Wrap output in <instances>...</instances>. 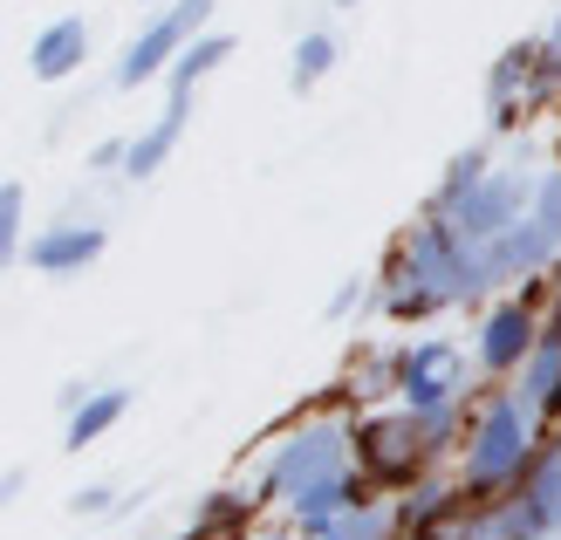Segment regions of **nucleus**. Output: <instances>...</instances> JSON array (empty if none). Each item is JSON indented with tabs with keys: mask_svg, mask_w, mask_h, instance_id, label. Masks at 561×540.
Masks as SVG:
<instances>
[{
	"mask_svg": "<svg viewBox=\"0 0 561 540\" xmlns=\"http://www.w3.org/2000/svg\"><path fill=\"white\" fill-rule=\"evenodd\" d=\"M27 261H35L42 274H82V267H96L103 261V226H82V219H69V226H48V233L27 246Z\"/></svg>",
	"mask_w": 561,
	"mask_h": 540,
	"instance_id": "nucleus-12",
	"label": "nucleus"
},
{
	"mask_svg": "<svg viewBox=\"0 0 561 540\" xmlns=\"http://www.w3.org/2000/svg\"><path fill=\"white\" fill-rule=\"evenodd\" d=\"M527 466V404L507 390L472 417L466 438V486H507V479Z\"/></svg>",
	"mask_w": 561,
	"mask_h": 540,
	"instance_id": "nucleus-7",
	"label": "nucleus"
},
{
	"mask_svg": "<svg viewBox=\"0 0 561 540\" xmlns=\"http://www.w3.org/2000/svg\"><path fill=\"white\" fill-rule=\"evenodd\" d=\"M343 62V42L329 35V27H316V35H301L295 42V90H316V82Z\"/></svg>",
	"mask_w": 561,
	"mask_h": 540,
	"instance_id": "nucleus-18",
	"label": "nucleus"
},
{
	"mask_svg": "<svg viewBox=\"0 0 561 540\" xmlns=\"http://www.w3.org/2000/svg\"><path fill=\"white\" fill-rule=\"evenodd\" d=\"M480 253H486V274H493V288H507V280H535V274H548V267H554L561 233H548V226H541L535 212H527V219H514L500 240H486Z\"/></svg>",
	"mask_w": 561,
	"mask_h": 540,
	"instance_id": "nucleus-8",
	"label": "nucleus"
},
{
	"mask_svg": "<svg viewBox=\"0 0 561 540\" xmlns=\"http://www.w3.org/2000/svg\"><path fill=\"white\" fill-rule=\"evenodd\" d=\"M145 8H172V0H145Z\"/></svg>",
	"mask_w": 561,
	"mask_h": 540,
	"instance_id": "nucleus-29",
	"label": "nucleus"
},
{
	"mask_svg": "<svg viewBox=\"0 0 561 540\" xmlns=\"http://www.w3.org/2000/svg\"><path fill=\"white\" fill-rule=\"evenodd\" d=\"M453 438V404L445 411H390V417H370L356 432V459L370 466V479H383V486H404V479H417L432 459H438V445Z\"/></svg>",
	"mask_w": 561,
	"mask_h": 540,
	"instance_id": "nucleus-2",
	"label": "nucleus"
},
{
	"mask_svg": "<svg viewBox=\"0 0 561 540\" xmlns=\"http://www.w3.org/2000/svg\"><path fill=\"white\" fill-rule=\"evenodd\" d=\"M554 90H561V62H548L541 42L500 48V62L486 69V124L493 130H514L520 117H535Z\"/></svg>",
	"mask_w": 561,
	"mask_h": 540,
	"instance_id": "nucleus-4",
	"label": "nucleus"
},
{
	"mask_svg": "<svg viewBox=\"0 0 561 540\" xmlns=\"http://www.w3.org/2000/svg\"><path fill=\"white\" fill-rule=\"evenodd\" d=\"M356 301H363V280H343V295H335V301H329V315H335V322H343V315H350V308H356Z\"/></svg>",
	"mask_w": 561,
	"mask_h": 540,
	"instance_id": "nucleus-24",
	"label": "nucleus"
},
{
	"mask_svg": "<svg viewBox=\"0 0 561 540\" xmlns=\"http://www.w3.org/2000/svg\"><path fill=\"white\" fill-rule=\"evenodd\" d=\"M535 343H541V329H535V308L527 301H500L480 322V363L493 377H520V363L535 356Z\"/></svg>",
	"mask_w": 561,
	"mask_h": 540,
	"instance_id": "nucleus-9",
	"label": "nucleus"
},
{
	"mask_svg": "<svg viewBox=\"0 0 561 540\" xmlns=\"http://www.w3.org/2000/svg\"><path fill=\"white\" fill-rule=\"evenodd\" d=\"M21 212H27V192L8 185V192H0V261H8V253L21 246Z\"/></svg>",
	"mask_w": 561,
	"mask_h": 540,
	"instance_id": "nucleus-21",
	"label": "nucleus"
},
{
	"mask_svg": "<svg viewBox=\"0 0 561 540\" xmlns=\"http://www.w3.org/2000/svg\"><path fill=\"white\" fill-rule=\"evenodd\" d=\"M383 533H390V514H383V506H350V514L329 520L316 540H383Z\"/></svg>",
	"mask_w": 561,
	"mask_h": 540,
	"instance_id": "nucleus-20",
	"label": "nucleus"
},
{
	"mask_svg": "<svg viewBox=\"0 0 561 540\" xmlns=\"http://www.w3.org/2000/svg\"><path fill=\"white\" fill-rule=\"evenodd\" d=\"M535 219L548 226V233H561V164L541 172V185H535Z\"/></svg>",
	"mask_w": 561,
	"mask_h": 540,
	"instance_id": "nucleus-22",
	"label": "nucleus"
},
{
	"mask_svg": "<svg viewBox=\"0 0 561 540\" xmlns=\"http://www.w3.org/2000/svg\"><path fill=\"white\" fill-rule=\"evenodd\" d=\"M535 42H541V55H548V62H561V14H554V21L541 27V35H535Z\"/></svg>",
	"mask_w": 561,
	"mask_h": 540,
	"instance_id": "nucleus-25",
	"label": "nucleus"
},
{
	"mask_svg": "<svg viewBox=\"0 0 561 540\" xmlns=\"http://www.w3.org/2000/svg\"><path fill=\"white\" fill-rule=\"evenodd\" d=\"M227 55H233V35H213V27H206L199 42H185V55L172 62V76H164V90H172V96H192L219 62H227Z\"/></svg>",
	"mask_w": 561,
	"mask_h": 540,
	"instance_id": "nucleus-17",
	"label": "nucleus"
},
{
	"mask_svg": "<svg viewBox=\"0 0 561 540\" xmlns=\"http://www.w3.org/2000/svg\"><path fill=\"white\" fill-rule=\"evenodd\" d=\"M110 506V486H90V493H76V514H103Z\"/></svg>",
	"mask_w": 561,
	"mask_h": 540,
	"instance_id": "nucleus-26",
	"label": "nucleus"
},
{
	"mask_svg": "<svg viewBox=\"0 0 561 540\" xmlns=\"http://www.w3.org/2000/svg\"><path fill=\"white\" fill-rule=\"evenodd\" d=\"M350 451H356V438L343 432V424H301V432H288V438L274 445V459H267V472H261V486L280 493V499H295V493L316 486V479L350 472Z\"/></svg>",
	"mask_w": 561,
	"mask_h": 540,
	"instance_id": "nucleus-5",
	"label": "nucleus"
},
{
	"mask_svg": "<svg viewBox=\"0 0 561 540\" xmlns=\"http://www.w3.org/2000/svg\"><path fill=\"white\" fill-rule=\"evenodd\" d=\"M185 117H192V96H172V110L145 130V137H130V158H124V179H151L164 172V158L179 151V137H185Z\"/></svg>",
	"mask_w": 561,
	"mask_h": 540,
	"instance_id": "nucleus-14",
	"label": "nucleus"
},
{
	"mask_svg": "<svg viewBox=\"0 0 561 540\" xmlns=\"http://www.w3.org/2000/svg\"><path fill=\"white\" fill-rule=\"evenodd\" d=\"M486 172H493V164H486V151H480V145L459 151L453 164H445V185H438V198H432V212H453V206H459V198H466L472 185H480Z\"/></svg>",
	"mask_w": 561,
	"mask_h": 540,
	"instance_id": "nucleus-19",
	"label": "nucleus"
},
{
	"mask_svg": "<svg viewBox=\"0 0 561 540\" xmlns=\"http://www.w3.org/2000/svg\"><path fill=\"white\" fill-rule=\"evenodd\" d=\"M356 493H363V486H356V472H335V479H316V486H308V493H295V520H301L308 533H322L329 520H343L350 506H363Z\"/></svg>",
	"mask_w": 561,
	"mask_h": 540,
	"instance_id": "nucleus-16",
	"label": "nucleus"
},
{
	"mask_svg": "<svg viewBox=\"0 0 561 540\" xmlns=\"http://www.w3.org/2000/svg\"><path fill=\"white\" fill-rule=\"evenodd\" d=\"M398 390H404L411 411H445L459 397V349L453 343H417V349H404Z\"/></svg>",
	"mask_w": 561,
	"mask_h": 540,
	"instance_id": "nucleus-10",
	"label": "nucleus"
},
{
	"mask_svg": "<svg viewBox=\"0 0 561 540\" xmlns=\"http://www.w3.org/2000/svg\"><path fill=\"white\" fill-rule=\"evenodd\" d=\"M124 158H130V145H117V137H110V145H96V151H90V164H96V172H110V164H117V172H124Z\"/></svg>",
	"mask_w": 561,
	"mask_h": 540,
	"instance_id": "nucleus-23",
	"label": "nucleus"
},
{
	"mask_svg": "<svg viewBox=\"0 0 561 540\" xmlns=\"http://www.w3.org/2000/svg\"><path fill=\"white\" fill-rule=\"evenodd\" d=\"M554 329H561V280H554Z\"/></svg>",
	"mask_w": 561,
	"mask_h": 540,
	"instance_id": "nucleus-27",
	"label": "nucleus"
},
{
	"mask_svg": "<svg viewBox=\"0 0 561 540\" xmlns=\"http://www.w3.org/2000/svg\"><path fill=\"white\" fill-rule=\"evenodd\" d=\"M130 411V390H69V445H96Z\"/></svg>",
	"mask_w": 561,
	"mask_h": 540,
	"instance_id": "nucleus-15",
	"label": "nucleus"
},
{
	"mask_svg": "<svg viewBox=\"0 0 561 540\" xmlns=\"http://www.w3.org/2000/svg\"><path fill=\"white\" fill-rule=\"evenodd\" d=\"M486 288H493L486 253L472 246L453 219L432 212L398 246V261H390L383 288H377V308L390 322H425V315H438V308H453V301H480Z\"/></svg>",
	"mask_w": 561,
	"mask_h": 540,
	"instance_id": "nucleus-1",
	"label": "nucleus"
},
{
	"mask_svg": "<svg viewBox=\"0 0 561 540\" xmlns=\"http://www.w3.org/2000/svg\"><path fill=\"white\" fill-rule=\"evenodd\" d=\"M335 8H363V0H335Z\"/></svg>",
	"mask_w": 561,
	"mask_h": 540,
	"instance_id": "nucleus-28",
	"label": "nucleus"
},
{
	"mask_svg": "<svg viewBox=\"0 0 561 540\" xmlns=\"http://www.w3.org/2000/svg\"><path fill=\"white\" fill-rule=\"evenodd\" d=\"M535 172H527V151H520V164H493V172L472 185L453 212H438V219H453L459 233L472 240V246H486V240H500L514 219H527V206H535Z\"/></svg>",
	"mask_w": 561,
	"mask_h": 540,
	"instance_id": "nucleus-6",
	"label": "nucleus"
},
{
	"mask_svg": "<svg viewBox=\"0 0 561 540\" xmlns=\"http://www.w3.org/2000/svg\"><path fill=\"white\" fill-rule=\"evenodd\" d=\"M82 62H90V21L82 14H62V21H48L35 48H27V69H35V82H69Z\"/></svg>",
	"mask_w": 561,
	"mask_h": 540,
	"instance_id": "nucleus-11",
	"label": "nucleus"
},
{
	"mask_svg": "<svg viewBox=\"0 0 561 540\" xmlns=\"http://www.w3.org/2000/svg\"><path fill=\"white\" fill-rule=\"evenodd\" d=\"M514 397L527 404V417H561V329H541L535 356L520 363Z\"/></svg>",
	"mask_w": 561,
	"mask_h": 540,
	"instance_id": "nucleus-13",
	"label": "nucleus"
},
{
	"mask_svg": "<svg viewBox=\"0 0 561 540\" xmlns=\"http://www.w3.org/2000/svg\"><path fill=\"white\" fill-rule=\"evenodd\" d=\"M213 8H219V0H172V8H158V14L130 35V48H124V62H117V90H145V82L172 76V62L185 55V42H199V35H206Z\"/></svg>",
	"mask_w": 561,
	"mask_h": 540,
	"instance_id": "nucleus-3",
	"label": "nucleus"
}]
</instances>
